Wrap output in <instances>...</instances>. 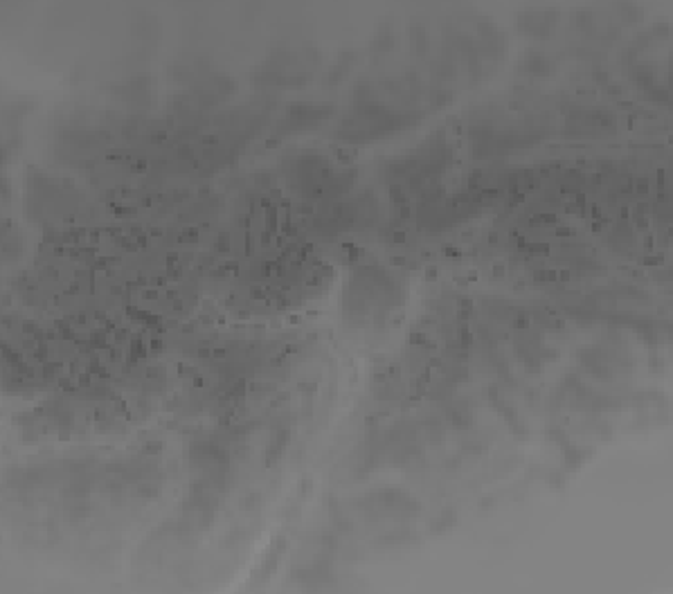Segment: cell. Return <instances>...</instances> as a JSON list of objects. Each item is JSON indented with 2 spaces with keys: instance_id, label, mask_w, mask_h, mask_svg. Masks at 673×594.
Returning a JSON list of instances; mask_svg holds the SVG:
<instances>
[{
  "instance_id": "cell-1",
  "label": "cell",
  "mask_w": 673,
  "mask_h": 594,
  "mask_svg": "<svg viewBox=\"0 0 673 594\" xmlns=\"http://www.w3.org/2000/svg\"><path fill=\"white\" fill-rule=\"evenodd\" d=\"M354 293L347 297V302H354L352 318L356 320H376L381 318L383 306L392 304L394 286L388 277H361L354 282Z\"/></svg>"
},
{
  "instance_id": "cell-2",
  "label": "cell",
  "mask_w": 673,
  "mask_h": 594,
  "mask_svg": "<svg viewBox=\"0 0 673 594\" xmlns=\"http://www.w3.org/2000/svg\"><path fill=\"white\" fill-rule=\"evenodd\" d=\"M327 115H331V106L327 104H295L280 124L282 131H307L311 126L320 124Z\"/></svg>"
}]
</instances>
